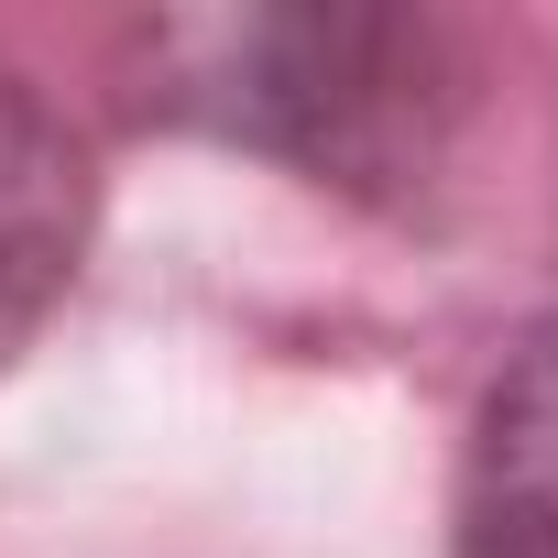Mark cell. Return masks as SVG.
<instances>
[{"label":"cell","mask_w":558,"mask_h":558,"mask_svg":"<svg viewBox=\"0 0 558 558\" xmlns=\"http://www.w3.org/2000/svg\"><path fill=\"white\" fill-rule=\"evenodd\" d=\"M143 99L175 132L274 154L340 197H416L471 121V56L427 12H340V0L154 12Z\"/></svg>","instance_id":"obj_1"},{"label":"cell","mask_w":558,"mask_h":558,"mask_svg":"<svg viewBox=\"0 0 558 558\" xmlns=\"http://www.w3.org/2000/svg\"><path fill=\"white\" fill-rule=\"evenodd\" d=\"M449 558H558V536H504V525H460Z\"/></svg>","instance_id":"obj_4"},{"label":"cell","mask_w":558,"mask_h":558,"mask_svg":"<svg viewBox=\"0 0 558 558\" xmlns=\"http://www.w3.org/2000/svg\"><path fill=\"white\" fill-rule=\"evenodd\" d=\"M460 525L558 536V318L525 329L504 373L482 384L471 460H460Z\"/></svg>","instance_id":"obj_3"},{"label":"cell","mask_w":558,"mask_h":558,"mask_svg":"<svg viewBox=\"0 0 558 558\" xmlns=\"http://www.w3.org/2000/svg\"><path fill=\"white\" fill-rule=\"evenodd\" d=\"M88 230H99L88 132L23 66H0V373H12L45 340V318L66 307L77 263H88Z\"/></svg>","instance_id":"obj_2"}]
</instances>
